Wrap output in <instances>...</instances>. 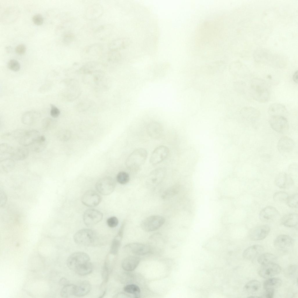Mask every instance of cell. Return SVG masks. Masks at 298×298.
I'll list each match as a JSON object with an SVG mask.
<instances>
[{
	"mask_svg": "<svg viewBox=\"0 0 298 298\" xmlns=\"http://www.w3.org/2000/svg\"><path fill=\"white\" fill-rule=\"evenodd\" d=\"M250 92L253 98L258 102L264 103L269 99V90L266 83L263 80L255 78L252 80Z\"/></svg>",
	"mask_w": 298,
	"mask_h": 298,
	"instance_id": "1",
	"label": "cell"
},
{
	"mask_svg": "<svg viewBox=\"0 0 298 298\" xmlns=\"http://www.w3.org/2000/svg\"><path fill=\"white\" fill-rule=\"evenodd\" d=\"M147 151L142 148L136 149L128 156L125 161V166L130 170L139 169L145 163L147 159Z\"/></svg>",
	"mask_w": 298,
	"mask_h": 298,
	"instance_id": "2",
	"label": "cell"
},
{
	"mask_svg": "<svg viewBox=\"0 0 298 298\" xmlns=\"http://www.w3.org/2000/svg\"><path fill=\"white\" fill-rule=\"evenodd\" d=\"M90 257L87 254L77 252L69 256L66 263L69 268L76 273L90 262Z\"/></svg>",
	"mask_w": 298,
	"mask_h": 298,
	"instance_id": "3",
	"label": "cell"
},
{
	"mask_svg": "<svg viewBox=\"0 0 298 298\" xmlns=\"http://www.w3.org/2000/svg\"><path fill=\"white\" fill-rule=\"evenodd\" d=\"M73 238L77 244L84 246H88L93 244L96 239V235L93 230L88 229H84L77 232L74 235Z\"/></svg>",
	"mask_w": 298,
	"mask_h": 298,
	"instance_id": "4",
	"label": "cell"
},
{
	"mask_svg": "<svg viewBox=\"0 0 298 298\" xmlns=\"http://www.w3.org/2000/svg\"><path fill=\"white\" fill-rule=\"evenodd\" d=\"M165 220L163 216L152 215L144 219L142 222L141 226L144 231L152 232L159 229L164 224Z\"/></svg>",
	"mask_w": 298,
	"mask_h": 298,
	"instance_id": "5",
	"label": "cell"
},
{
	"mask_svg": "<svg viewBox=\"0 0 298 298\" xmlns=\"http://www.w3.org/2000/svg\"><path fill=\"white\" fill-rule=\"evenodd\" d=\"M116 186L115 180L109 176L104 177L96 182L95 188L100 194L107 195L111 194L114 191Z\"/></svg>",
	"mask_w": 298,
	"mask_h": 298,
	"instance_id": "6",
	"label": "cell"
},
{
	"mask_svg": "<svg viewBox=\"0 0 298 298\" xmlns=\"http://www.w3.org/2000/svg\"><path fill=\"white\" fill-rule=\"evenodd\" d=\"M103 214L99 211L94 209L86 210L84 213L83 219L85 224L88 227L94 226L102 219Z\"/></svg>",
	"mask_w": 298,
	"mask_h": 298,
	"instance_id": "7",
	"label": "cell"
},
{
	"mask_svg": "<svg viewBox=\"0 0 298 298\" xmlns=\"http://www.w3.org/2000/svg\"><path fill=\"white\" fill-rule=\"evenodd\" d=\"M272 128L276 132L283 133L289 129V124L286 118L281 116H271L269 120Z\"/></svg>",
	"mask_w": 298,
	"mask_h": 298,
	"instance_id": "8",
	"label": "cell"
},
{
	"mask_svg": "<svg viewBox=\"0 0 298 298\" xmlns=\"http://www.w3.org/2000/svg\"><path fill=\"white\" fill-rule=\"evenodd\" d=\"M169 148L164 146H160L156 148L152 153L150 163L152 165L157 164L164 160L168 156Z\"/></svg>",
	"mask_w": 298,
	"mask_h": 298,
	"instance_id": "9",
	"label": "cell"
},
{
	"mask_svg": "<svg viewBox=\"0 0 298 298\" xmlns=\"http://www.w3.org/2000/svg\"><path fill=\"white\" fill-rule=\"evenodd\" d=\"M281 268L278 264L274 262L262 265L260 268L259 275L264 278H269L279 274Z\"/></svg>",
	"mask_w": 298,
	"mask_h": 298,
	"instance_id": "10",
	"label": "cell"
},
{
	"mask_svg": "<svg viewBox=\"0 0 298 298\" xmlns=\"http://www.w3.org/2000/svg\"><path fill=\"white\" fill-rule=\"evenodd\" d=\"M103 50V47L101 44L94 43L84 47L81 52V55L82 57L86 58L101 57Z\"/></svg>",
	"mask_w": 298,
	"mask_h": 298,
	"instance_id": "11",
	"label": "cell"
},
{
	"mask_svg": "<svg viewBox=\"0 0 298 298\" xmlns=\"http://www.w3.org/2000/svg\"><path fill=\"white\" fill-rule=\"evenodd\" d=\"M274 244L275 247L280 250L286 251L293 247L294 241L290 236L286 235H279L275 239Z\"/></svg>",
	"mask_w": 298,
	"mask_h": 298,
	"instance_id": "12",
	"label": "cell"
},
{
	"mask_svg": "<svg viewBox=\"0 0 298 298\" xmlns=\"http://www.w3.org/2000/svg\"><path fill=\"white\" fill-rule=\"evenodd\" d=\"M103 12L104 9L102 5L99 3H94L87 8L84 12V16L88 20H93L99 18Z\"/></svg>",
	"mask_w": 298,
	"mask_h": 298,
	"instance_id": "13",
	"label": "cell"
},
{
	"mask_svg": "<svg viewBox=\"0 0 298 298\" xmlns=\"http://www.w3.org/2000/svg\"><path fill=\"white\" fill-rule=\"evenodd\" d=\"M100 196L96 192L88 190L85 192L81 198V202L86 206L94 207L97 205L101 201Z\"/></svg>",
	"mask_w": 298,
	"mask_h": 298,
	"instance_id": "14",
	"label": "cell"
},
{
	"mask_svg": "<svg viewBox=\"0 0 298 298\" xmlns=\"http://www.w3.org/2000/svg\"><path fill=\"white\" fill-rule=\"evenodd\" d=\"M125 249L133 254L143 256L147 254L150 252V247L146 244L138 243L128 244L125 246Z\"/></svg>",
	"mask_w": 298,
	"mask_h": 298,
	"instance_id": "15",
	"label": "cell"
},
{
	"mask_svg": "<svg viewBox=\"0 0 298 298\" xmlns=\"http://www.w3.org/2000/svg\"><path fill=\"white\" fill-rule=\"evenodd\" d=\"M40 136V133L37 130H26L18 141L22 146L26 147L31 145Z\"/></svg>",
	"mask_w": 298,
	"mask_h": 298,
	"instance_id": "16",
	"label": "cell"
},
{
	"mask_svg": "<svg viewBox=\"0 0 298 298\" xmlns=\"http://www.w3.org/2000/svg\"><path fill=\"white\" fill-rule=\"evenodd\" d=\"M279 213L274 207L269 206L265 207L260 211L259 214L260 220L265 222L273 221L277 219Z\"/></svg>",
	"mask_w": 298,
	"mask_h": 298,
	"instance_id": "17",
	"label": "cell"
},
{
	"mask_svg": "<svg viewBox=\"0 0 298 298\" xmlns=\"http://www.w3.org/2000/svg\"><path fill=\"white\" fill-rule=\"evenodd\" d=\"M270 231L269 227L267 225H261L256 227L251 231L249 237L254 241H259L265 239Z\"/></svg>",
	"mask_w": 298,
	"mask_h": 298,
	"instance_id": "18",
	"label": "cell"
},
{
	"mask_svg": "<svg viewBox=\"0 0 298 298\" xmlns=\"http://www.w3.org/2000/svg\"><path fill=\"white\" fill-rule=\"evenodd\" d=\"M166 173V170L163 168H159L153 170L149 175L147 182L149 185H155L163 180Z\"/></svg>",
	"mask_w": 298,
	"mask_h": 298,
	"instance_id": "19",
	"label": "cell"
},
{
	"mask_svg": "<svg viewBox=\"0 0 298 298\" xmlns=\"http://www.w3.org/2000/svg\"><path fill=\"white\" fill-rule=\"evenodd\" d=\"M146 131L150 137L155 139H158L162 136L163 128L162 125L159 123L152 121L147 125Z\"/></svg>",
	"mask_w": 298,
	"mask_h": 298,
	"instance_id": "20",
	"label": "cell"
},
{
	"mask_svg": "<svg viewBox=\"0 0 298 298\" xmlns=\"http://www.w3.org/2000/svg\"><path fill=\"white\" fill-rule=\"evenodd\" d=\"M112 30L113 27L111 24L102 25L95 29L93 32V35L97 39L104 40L109 37Z\"/></svg>",
	"mask_w": 298,
	"mask_h": 298,
	"instance_id": "21",
	"label": "cell"
},
{
	"mask_svg": "<svg viewBox=\"0 0 298 298\" xmlns=\"http://www.w3.org/2000/svg\"><path fill=\"white\" fill-rule=\"evenodd\" d=\"M293 140L287 136H283L279 140L277 144V148L281 153H286L292 151L295 146Z\"/></svg>",
	"mask_w": 298,
	"mask_h": 298,
	"instance_id": "22",
	"label": "cell"
},
{
	"mask_svg": "<svg viewBox=\"0 0 298 298\" xmlns=\"http://www.w3.org/2000/svg\"><path fill=\"white\" fill-rule=\"evenodd\" d=\"M263 250L262 246L259 245H254L251 246L244 251L243 256L244 258L251 260L260 255Z\"/></svg>",
	"mask_w": 298,
	"mask_h": 298,
	"instance_id": "23",
	"label": "cell"
},
{
	"mask_svg": "<svg viewBox=\"0 0 298 298\" xmlns=\"http://www.w3.org/2000/svg\"><path fill=\"white\" fill-rule=\"evenodd\" d=\"M275 185L280 188H286L292 185L293 183L291 177L285 173H279L275 178Z\"/></svg>",
	"mask_w": 298,
	"mask_h": 298,
	"instance_id": "24",
	"label": "cell"
},
{
	"mask_svg": "<svg viewBox=\"0 0 298 298\" xmlns=\"http://www.w3.org/2000/svg\"><path fill=\"white\" fill-rule=\"evenodd\" d=\"M140 261V258L139 257L135 256H129L123 261L122 267L126 271H132L137 267Z\"/></svg>",
	"mask_w": 298,
	"mask_h": 298,
	"instance_id": "25",
	"label": "cell"
},
{
	"mask_svg": "<svg viewBox=\"0 0 298 298\" xmlns=\"http://www.w3.org/2000/svg\"><path fill=\"white\" fill-rule=\"evenodd\" d=\"M91 286L89 282L84 281L75 285L74 295L78 297L84 296L90 291Z\"/></svg>",
	"mask_w": 298,
	"mask_h": 298,
	"instance_id": "26",
	"label": "cell"
},
{
	"mask_svg": "<svg viewBox=\"0 0 298 298\" xmlns=\"http://www.w3.org/2000/svg\"><path fill=\"white\" fill-rule=\"evenodd\" d=\"M40 116V113L37 111H26L22 116V122L25 125H31L37 121Z\"/></svg>",
	"mask_w": 298,
	"mask_h": 298,
	"instance_id": "27",
	"label": "cell"
},
{
	"mask_svg": "<svg viewBox=\"0 0 298 298\" xmlns=\"http://www.w3.org/2000/svg\"><path fill=\"white\" fill-rule=\"evenodd\" d=\"M268 112L271 116H281L285 117L288 111L284 105L281 104L275 103L269 106Z\"/></svg>",
	"mask_w": 298,
	"mask_h": 298,
	"instance_id": "28",
	"label": "cell"
},
{
	"mask_svg": "<svg viewBox=\"0 0 298 298\" xmlns=\"http://www.w3.org/2000/svg\"><path fill=\"white\" fill-rule=\"evenodd\" d=\"M125 225V223H123L117 234L113 240L111 247L110 252L113 255H116L118 251L123 236Z\"/></svg>",
	"mask_w": 298,
	"mask_h": 298,
	"instance_id": "29",
	"label": "cell"
},
{
	"mask_svg": "<svg viewBox=\"0 0 298 298\" xmlns=\"http://www.w3.org/2000/svg\"><path fill=\"white\" fill-rule=\"evenodd\" d=\"M298 214L296 213H292L284 216L281 219V224L288 227H293L298 224Z\"/></svg>",
	"mask_w": 298,
	"mask_h": 298,
	"instance_id": "30",
	"label": "cell"
},
{
	"mask_svg": "<svg viewBox=\"0 0 298 298\" xmlns=\"http://www.w3.org/2000/svg\"><path fill=\"white\" fill-rule=\"evenodd\" d=\"M29 150L26 147L22 146L14 148L10 155V158L14 160H22L27 157Z\"/></svg>",
	"mask_w": 298,
	"mask_h": 298,
	"instance_id": "31",
	"label": "cell"
},
{
	"mask_svg": "<svg viewBox=\"0 0 298 298\" xmlns=\"http://www.w3.org/2000/svg\"><path fill=\"white\" fill-rule=\"evenodd\" d=\"M47 143L44 135H40L31 145V149L33 152L39 153L42 151L46 148Z\"/></svg>",
	"mask_w": 298,
	"mask_h": 298,
	"instance_id": "32",
	"label": "cell"
},
{
	"mask_svg": "<svg viewBox=\"0 0 298 298\" xmlns=\"http://www.w3.org/2000/svg\"><path fill=\"white\" fill-rule=\"evenodd\" d=\"M240 113L244 117L247 118H256L260 115V112L258 109L251 107H243L241 110Z\"/></svg>",
	"mask_w": 298,
	"mask_h": 298,
	"instance_id": "33",
	"label": "cell"
},
{
	"mask_svg": "<svg viewBox=\"0 0 298 298\" xmlns=\"http://www.w3.org/2000/svg\"><path fill=\"white\" fill-rule=\"evenodd\" d=\"M261 286V284L259 281L255 280H252L246 284L244 287V290L247 293L253 294L260 290Z\"/></svg>",
	"mask_w": 298,
	"mask_h": 298,
	"instance_id": "34",
	"label": "cell"
},
{
	"mask_svg": "<svg viewBox=\"0 0 298 298\" xmlns=\"http://www.w3.org/2000/svg\"><path fill=\"white\" fill-rule=\"evenodd\" d=\"M15 166V162L14 160L11 158H8L1 160L0 172L3 173L10 172L14 169Z\"/></svg>",
	"mask_w": 298,
	"mask_h": 298,
	"instance_id": "35",
	"label": "cell"
},
{
	"mask_svg": "<svg viewBox=\"0 0 298 298\" xmlns=\"http://www.w3.org/2000/svg\"><path fill=\"white\" fill-rule=\"evenodd\" d=\"M282 284V280L278 278H270L266 280L263 283L265 290L274 289L279 288Z\"/></svg>",
	"mask_w": 298,
	"mask_h": 298,
	"instance_id": "36",
	"label": "cell"
},
{
	"mask_svg": "<svg viewBox=\"0 0 298 298\" xmlns=\"http://www.w3.org/2000/svg\"><path fill=\"white\" fill-rule=\"evenodd\" d=\"M14 148L10 145L2 143L0 145V160L8 158H11L10 155Z\"/></svg>",
	"mask_w": 298,
	"mask_h": 298,
	"instance_id": "37",
	"label": "cell"
},
{
	"mask_svg": "<svg viewBox=\"0 0 298 298\" xmlns=\"http://www.w3.org/2000/svg\"><path fill=\"white\" fill-rule=\"evenodd\" d=\"M127 40L125 39L120 38L111 41L109 44L108 47L110 50L118 51L123 48L126 45Z\"/></svg>",
	"mask_w": 298,
	"mask_h": 298,
	"instance_id": "38",
	"label": "cell"
},
{
	"mask_svg": "<svg viewBox=\"0 0 298 298\" xmlns=\"http://www.w3.org/2000/svg\"><path fill=\"white\" fill-rule=\"evenodd\" d=\"M276 257L274 255L269 253H265L261 254L258 257V262L261 265L273 262L276 260Z\"/></svg>",
	"mask_w": 298,
	"mask_h": 298,
	"instance_id": "39",
	"label": "cell"
},
{
	"mask_svg": "<svg viewBox=\"0 0 298 298\" xmlns=\"http://www.w3.org/2000/svg\"><path fill=\"white\" fill-rule=\"evenodd\" d=\"M124 290L126 293L133 295L135 298H139L141 296V290L139 288L134 284H128L124 288Z\"/></svg>",
	"mask_w": 298,
	"mask_h": 298,
	"instance_id": "40",
	"label": "cell"
},
{
	"mask_svg": "<svg viewBox=\"0 0 298 298\" xmlns=\"http://www.w3.org/2000/svg\"><path fill=\"white\" fill-rule=\"evenodd\" d=\"M101 57L109 62H114L120 59V55L118 51L109 50L108 52L103 54Z\"/></svg>",
	"mask_w": 298,
	"mask_h": 298,
	"instance_id": "41",
	"label": "cell"
},
{
	"mask_svg": "<svg viewBox=\"0 0 298 298\" xmlns=\"http://www.w3.org/2000/svg\"><path fill=\"white\" fill-rule=\"evenodd\" d=\"M75 285L68 284L63 287L60 291V295L62 297L68 298L74 295Z\"/></svg>",
	"mask_w": 298,
	"mask_h": 298,
	"instance_id": "42",
	"label": "cell"
},
{
	"mask_svg": "<svg viewBox=\"0 0 298 298\" xmlns=\"http://www.w3.org/2000/svg\"><path fill=\"white\" fill-rule=\"evenodd\" d=\"M56 125V121L53 119L46 117L42 122V127L44 130H49L55 128Z\"/></svg>",
	"mask_w": 298,
	"mask_h": 298,
	"instance_id": "43",
	"label": "cell"
},
{
	"mask_svg": "<svg viewBox=\"0 0 298 298\" xmlns=\"http://www.w3.org/2000/svg\"><path fill=\"white\" fill-rule=\"evenodd\" d=\"M116 180L120 184H125L127 183L130 180L129 174L126 172L122 171L119 172L116 176Z\"/></svg>",
	"mask_w": 298,
	"mask_h": 298,
	"instance_id": "44",
	"label": "cell"
},
{
	"mask_svg": "<svg viewBox=\"0 0 298 298\" xmlns=\"http://www.w3.org/2000/svg\"><path fill=\"white\" fill-rule=\"evenodd\" d=\"M288 197V195L286 193L279 191L274 194L273 199L274 201L279 203L286 202Z\"/></svg>",
	"mask_w": 298,
	"mask_h": 298,
	"instance_id": "45",
	"label": "cell"
},
{
	"mask_svg": "<svg viewBox=\"0 0 298 298\" xmlns=\"http://www.w3.org/2000/svg\"><path fill=\"white\" fill-rule=\"evenodd\" d=\"M58 139L61 141H65L68 140L70 136V132L67 130H63L58 132L57 134Z\"/></svg>",
	"mask_w": 298,
	"mask_h": 298,
	"instance_id": "46",
	"label": "cell"
},
{
	"mask_svg": "<svg viewBox=\"0 0 298 298\" xmlns=\"http://www.w3.org/2000/svg\"><path fill=\"white\" fill-rule=\"evenodd\" d=\"M298 195L297 194L289 196L286 203L289 207L292 208H297L298 207Z\"/></svg>",
	"mask_w": 298,
	"mask_h": 298,
	"instance_id": "47",
	"label": "cell"
},
{
	"mask_svg": "<svg viewBox=\"0 0 298 298\" xmlns=\"http://www.w3.org/2000/svg\"><path fill=\"white\" fill-rule=\"evenodd\" d=\"M7 65L9 69L14 72L19 71L20 68V65L19 63L14 59L10 60L8 62Z\"/></svg>",
	"mask_w": 298,
	"mask_h": 298,
	"instance_id": "48",
	"label": "cell"
},
{
	"mask_svg": "<svg viewBox=\"0 0 298 298\" xmlns=\"http://www.w3.org/2000/svg\"><path fill=\"white\" fill-rule=\"evenodd\" d=\"M74 38V35L73 33L69 31L65 33L63 35V40L64 43L68 44L72 42Z\"/></svg>",
	"mask_w": 298,
	"mask_h": 298,
	"instance_id": "49",
	"label": "cell"
},
{
	"mask_svg": "<svg viewBox=\"0 0 298 298\" xmlns=\"http://www.w3.org/2000/svg\"><path fill=\"white\" fill-rule=\"evenodd\" d=\"M107 224L109 227L113 228L116 227L118 224V221L117 217H111L108 218L107 221Z\"/></svg>",
	"mask_w": 298,
	"mask_h": 298,
	"instance_id": "50",
	"label": "cell"
},
{
	"mask_svg": "<svg viewBox=\"0 0 298 298\" xmlns=\"http://www.w3.org/2000/svg\"><path fill=\"white\" fill-rule=\"evenodd\" d=\"M32 21L36 25H40L42 24L44 21V19L42 16L40 14H36L32 17Z\"/></svg>",
	"mask_w": 298,
	"mask_h": 298,
	"instance_id": "51",
	"label": "cell"
},
{
	"mask_svg": "<svg viewBox=\"0 0 298 298\" xmlns=\"http://www.w3.org/2000/svg\"><path fill=\"white\" fill-rule=\"evenodd\" d=\"M51 110L50 114L53 118H56L58 117L60 114V111L59 109L54 105L50 104Z\"/></svg>",
	"mask_w": 298,
	"mask_h": 298,
	"instance_id": "52",
	"label": "cell"
},
{
	"mask_svg": "<svg viewBox=\"0 0 298 298\" xmlns=\"http://www.w3.org/2000/svg\"><path fill=\"white\" fill-rule=\"evenodd\" d=\"M15 51L19 54H23L25 53L26 48L25 46L23 44L18 45L15 47Z\"/></svg>",
	"mask_w": 298,
	"mask_h": 298,
	"instance_id": "53",
	"label": "cell"
},
{
	"mask_svg": "<svg viewBox=\"0 0 298 298\" xmlns=\"http://www.w3.org/2000/svg\"><path fill=\"white\" fill-rule=\"evenodd\" d=\"M0 193V207H3L6 204L7 200V197L6 195L5 194V193L3 191L1 190Z\"/></svg>",
	"mask_w": 298,
	"mask_h": 298,
	"instance_id": "54",
	"label": "cell"
},
{
	"mask_svg": "<svg viewBox=\"0 0 298 298\" xmlns=\"http://www.w3.org/2000/svg\"><path fill=\"white\" fill-rule=\"evenodd\" d=\"M265 291L263 294L264 297L267 298H272L273 297L275 292V290L274 289L265 290Z\"/></svg>",
	"mask_w": 298,
	"mask_h": 298,
	"instance_id": "55",
	"label": "cell"
},
{
	"mask_svg": "<svg viewBox=\"0 0 298 298\" xmlns=\"http://www.w3.org/2000/svg\"><path fill=\"white\" fill-rule=\"evenodd\" d=\"M293 81L295 83H297L298 81V70L296 71L293 74L292 76Z\"/></svg>",
	"mask_w": 298,
	"mask_h": 298,
	"instance_id": "56",
	"label": "cell"
},
{
	"mask_svg": "<svg viewBox=\"0 0 298 298\" xmlns=\"http://www.w3.org/2000/svg\"><path fill=\"white\" fill-rule=\"evenodd\" d=\"M59 282L61 285H63V286L68 284L67 280L64 278L61 279Z\"/></svg>",
	"mask_w": 298,
	"mask_h": 298,
	"instance_id": "57",
	"label": "cell"
}]
</instances>
